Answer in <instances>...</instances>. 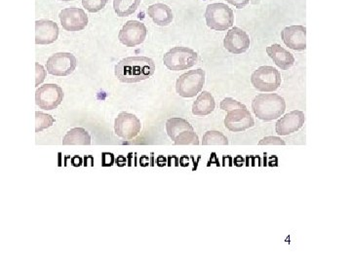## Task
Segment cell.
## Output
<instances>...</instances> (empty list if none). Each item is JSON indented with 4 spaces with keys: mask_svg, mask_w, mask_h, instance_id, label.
<instances>
[{
    "mask_svg": "<svg viewBox=\"0 0 351 263\" xmlns=\"http://www.w3.org/2000/svg\"><path fill=\"white\" fill-rule=\"evenodd\" d=\"M142 0H114L113 8L119 17H128L136 12Z\"/></svg>",
    "mask_w": 351,
    "mask_h": 263,
    "instance_id": "22",
    "label": "cell"
},
{
    "mask_svg": "<svg viewBox=\"0 0 351 263\" xmlns=\"http://www.w3.org/2000/svg\"><path fill=\"white\" fill-rule=\"evenodd\" d=\"M306 122L304 113L301 110H293L276 122V131L279 136H289L295 133Z\"/></svg>",
    "mask_w": 351,
    "mask_h": 263,
    "instance_id": "15",
    "label": "cell"
},
{
    "mask_svg": "<svg viewBox=\"0 0 351 263\" xmlns=\"http://www.w3.org/2000/svg\"><path fill=\"white\" fill-rule=\"evenodd\" d=\"M205 71L201 68L184 73L176 82V91L182 98H193L202 91L205 84Z\"/></svg>",
    "mask_w": 351,
    "mask_h": 263,
    "instance_id": "6",
    "label": "cell"
},
{
    "mask_svg": "<svg viewBox=\"0 0 351 263\" xmlns=\"http://www.w3.org/2000/svg\"><path fill=\"white\" fill-rule=\"evenodd\" d=\"M36 86L41 84L45 79L46 71H44L43 66H40L38 63L36 64Z\"/></svg>",
    "mask_w": 351,
    "mask_h": 263,
    "instance_id": "28",
    "label": "cell"
},
{
    "mask_svg": "<svg viewBox=\"0 0 351 263\" xmlns=\"http://www.w3.org/2000/svg\"><path fill=\"white\" fill-rule=\"evenodd\" d=\"M64 98L63 89L56 84H45L36 92V103L40 110H56Z\"/></svg>",
    "mask_w": 351,
    "mask_h": 263,
    "instance_id": "8",
    "label": "cell"
},
{
    "mask_svg": "<svg viewBox=\"0 0 351 263\" xmlns=\"http://www.w3.org/2000/svg\"><path fill=\"white\" fill-rule=\"evenodd\" d=\"M147 34L145 24L138 21H128L119 32V39L127 47H136L144 43Z\"/></svg>",
    "mask_w": 351,
    "mask_h": 263,
    "instance_id": "11",
    "label": "cell"
},
{
    "mask_svg": "<svg viewBox=\"0 0 351 263\" xmlns=\"http://www.w3.org/2000/svg\"><path fill=\"white\" fill-rule=\"evenodd\" d=\"M228 3L237 7V9L244 8L245 6L248 5L250 0H226Z\"/></svg>",
    "mask_w": 351,
    "mask_h": 263,
    "instance_id": "29",
    "label": "cell"
},
{
    "mask_svg": "<svg viewBox=\"0 0 351 263\" xmlns=\"http://www.w3.org/2000/svg\"><path fill=\"white\" fill-rule=\"evenodd\" d=\"M108 0H82V5L90 13H97L105 8Z\"/></svg>",
    "mask_w": 351,
    "mask_h": 263,
    "instance_id": "25",
    "label": "cell"
},
{
    "mask_svg": "<svg viewBox=\"0 0 351 263\" xmlns=\"http://www.w3.org/2000/svg\"><path fill=\"white\" fill-rule=\"evenodd\" d=\"M208 27L217 32H225L234 24V14L225 3L209 4L205 11Z\"/></svg>",
    "mask_w": 351,
    "mask_h": 263,
    "instance_id": "4",
    "label": "cell"
},
{
    "mask_svg": "<svg viewBox=\"0 0 351 263\" xmlns=\"http://www.w3.org/2000/svg\"><path fill=\"white\" fill-rule=\"evenodd\" d=\"M283 42L290 49L304 51L306 49V27L304 25H291L281 32Z\"/></svg>",
    "mask_w": 351,
    "mask_h": 263,
    "instance_id": "16",
    "label": "cell"
},
{
    "mask_svg": "<svg viewBox=\"0 0 351 263\" xmlns=\"http://www.w3.org/2000/svg\"><path fill=\"white\" fill-rule=\"evenodd\" d=\"M252 110L258 119L272 121L281 117L285 112L286 103L279 95L260 94L254 99Z\"/></svg>",
    "mask_w": 351,
    "mask_h": 263,
    "instance_id": "2",
    "label": "cell"
},
{
    "mask_svg": "<svg viewBox=\"0 0 351 263\" xmlns=\"http://www.w3.org/2000/svg\"><path fill=\"white\" fill-rule=\"evenodd\" d=\"M156 64L147 57H128L114 66V75L122 83H138L154 75Z\"/></svg>",
    "mask_w": 351,
    "mask_h": 263,
    "instance_id": "1",
    "label": "cell"
},
{
    "mask_svg": "<svg viewBox=\"0 0 351 263\" xmlns=\"http://www.w3.org/2000/svg\"><path fill=\"white\" fill-rule=\"evenodd\" d=\"M62 27L68 32L83 31L88 25V16L82 8H66L60 13Z\"/></svg>",
    "mask_w": 351,
    "mask_h": 263,
    "instance_id": "12",
    "label": "cell"
},
{
    "mask_svg": "<svg viewBox=\"0 0 351 263\" xmlns=\"http://www.w3.org/2000/svg\"><path fill=\"white\" fill-rule=\"evenodd\" d=\"M267 53L270 59L282 71H288L295 64V57L289 51L279 44H274L267 48Z\"/></svg>",
    "mask_w": 351,
    "mask_h": 263,
    "instance_id": "18",
    "label": "cell"
},
{
    "mask_svg": "<svg viewBox=\"0 0 351 263\" xmlns=\"http://www.w3.org/2000/svg\"><path fill=\"white\" fill-rule=\"evenodd\" d=\"M64 145H90L91 136L85 129L73 128L63 138Z\"/></svg>",
    "mask_w": 351,
    "mask_h": 263,
    "instance_id": "21",
    "label": "cell"
},
{
    "mask_svg": "<svg viewBox=\"0 0 351 263\" xmlns=\"http://www.w3.org/2000/svg\"><path fill=\"white\" fill-rule=\"evenodd\" d=\"M254 125L255 121L247 108L230 110L225 118L226 128L234 133L248 130Z\"/></svg>",
    "mask_w": 351,
    "mask_h": 263,
    "instance_id": "13",
    "label": "cell"
},
{
    "mask_svg": "<svg viewBox=\"0 0 351 263\" xmlns=\"http://www.w3.org/2000/svg\"><path fill=\"white\" fill-rule=\"evenodd\" d=\"M203 145H228V138L219 131H208L203 136Z\"/></svg>",
    "mask_w": 351,
    "mask_h": 263,
    "instance_id": "23",
    "label": "cell"
},
{
    "mask_svg": "<svg viewBox=\"0 0 351 263\" xmlns=\"http://www.w3.org/2000/svg\"><path fill=\"white\" fill-rule=\"evenodd\" d=\"M59 38V27L56 23L49 20H39L36 22V43L47 45L54 43Z\"/></svg>",
    "mask_w": 351,
    "mask_h": 263,
    "instance_id": "17",
    "label": "cell"
},
{
    "mask_svg": "<svg viewBox=\"0 0 351 263\" xmlns=\"http://www.w3.org/2000/svg\"><path fill=\"white\" fill-rule=\"evenodd\" d=\"M251 83L258 91L272 93L281 85V75L274 66H260L251 75Z\"/></svg>",
    "mask_w": 351,
    "mask_h": 263,
    "instance_id": "7",
    "label": "cell"
},
{
    "mask_svg": "<svg viewBox=\"0 0 351 263\" xmlns=\"http://www.w3.org/2000/svg\"><path fill=\"white\" fill-rule=\"evenodd\" d=\"M221 110H225V112H230V110H237V108H245L244 105H242L241 103H239V101L234 100L232 98H226L223 99V101H221Z\"/></svg>",
    "mask_w": 351,
    "mask_h": 263,
    "instance_id": "26",
    "label": "cell"
},
{
    "mask_svg": "<svg viewBox=\"0 0 351 263\" xmlns=\"http://www.w3.org/2000/svg\"><path fill=\"white\" fill-rule=\"evenodd\" d=\"M77 60L71 53H56L47 60L46 69L51 75L68 76L75 71Z\"/></svg>",
    "mask_w": 351,
    "mask_h": 263,
    "instance_id": "9",
    "label": "cell"
},
{
    "mask_svg": "<svg viewBox=\"0 0 351 263\" xmlns=\"http://www.w3.org/2000/svg\"><path fill=\"white\" fill-rule=\"evenodd\" d=\"M285 140L278 137H265L258 142V145H285Z\"/></svg>",
    "mask_w": 351,
    "mask_h": 263,
    "instance_id": "27",
    "label": "cell"
},
{
    "mask_svg": "<svg viewBox=\"0 0 351 263\" xmlns=\"http://www.w3.org/2000/svg\"><path fill=\"white\" fill-rule=\"evenodd\" d=\"M166 132L176 145H198L199 138L186 119L173 117L166 122Z\"/></svg>",
    "mask_w": 351,
    "mask_h": 263,
    "instance_id": "3",
    "label": "cell"
},
{
    "mask_svg": "<svg viewBox=\"0 0 351 263\" xmlns=\"http://www.w3.org/2000/svg\"><path fill=\"white\" fill-rule=\"evenodd\" d=\"M216 108L214 97L208 91H203L193 105V113L197 116L211 114Z\"/></svg>",
    "mask_w": 351,
    "mask_h": 263,
    "instance_id": "20",
    "label": "cell"
},
{
    "mask_svg": "<svg viewBox=\"0 0 351 263\" xmlns=\"http://www.w3.org/2000/svg\"><path fill=\"white\" fill-rule=\"evenodd\" d=\"M250 38L243 29L232 27L223 39V47L232 54L239 55L247 52L250 47Z\"/></svg>",
    "mask_w": 351,
    "mask_h": 263,
    "instance_id": "14",
    "label": "cell"
},
{
    "mask_svg": "<svg viewBox=\"0 0 351 263\" xmlns=\"http://www.w3.org/2000/svg\"><path fill=\"white\" fill-rule=\"evenodd\" d=\"M59 1H73V0H59Z\"/></svg>",
    "mask_w": 351,
    "mask_h": 263,
    "instance_id": "30",
    "label": "cell"
},
{
    "mask_svg": "<svg viewBox=\"0 0 351 263\" xmlns=\"http://www.w3.org/2000/svg\"><path fill=\"white\" fill-rule=\"evenodd\" d=\"M147 14L154 21V24L159 27H167L174 20L172 9L163 3H156L149 6Z\"/></svg>",
    "mask_w": 351,
    "mask_h": 263,
    "instance_id": "19",
    "label": "cell"
},
{
    "mask_svg": "<svg viewBox=\"0 0 351 263\" xmlns=\"http://www.w3.org/2000/svg\"><path fill=\"white\" fill-rule=\"evenodd\" d=\"M142 130L140 119L135 114L120 112L114 121V133L117 137L131 140L137 137Z\"/></svg>",
    "mask_w": 351,
    "mask_h": 263,
    "instance_id": "10",
    "label": "cell"
},
{
    "mask_svg": "<svg viewBox=\"0 0 351 263\" xmlns=\"http://www.w3.org/2000/svg\"><path fill=\"white\" fill-rule=\"evenodd\" d=\"M198 62V55L195 50L188 47H174L163 57V63L169 71H186L195 66Z\"/></svg>",
    "mask_w": 351,
    "mask_h": 263,
    "instance_id": "5",
    "label": "cell"
},
{
    "mask_svg": "<svg viewBox=\"0 0 351 263\" xmlns=\"http://www.w3.org/2000/svg\"><path fill=\"white\" fill-rule=\"evenodd\" d=\"M55 123V119L53 118L52 115L46 114L43 112H36V132L40 133L45 130V129L50 128Z\"/></svg>",
    "mask_w": 351,
    "mask_h": 263,
    "instance_id": "24",
    "label": "cell"
}]
</instances>
